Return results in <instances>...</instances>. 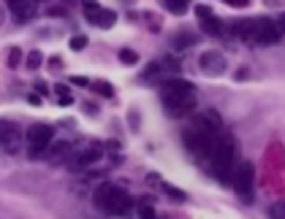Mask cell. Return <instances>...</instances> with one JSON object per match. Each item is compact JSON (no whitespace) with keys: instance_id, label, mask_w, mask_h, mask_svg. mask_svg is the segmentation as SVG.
I'll list each match as a JSON object with an SVG mask.
<instances>
[{"instance_id":"cell-17","label":"cell","mask_w":285,"mask_h":219,"mask_svg":"<svg viewBox=\"0 0 285 219\" xmlns=\"http://www.w3.org/2000/svg\"><path fill=\"white\" fill-rule=\"evenodd\" d=\"M171 14H185L187 11V0H160Z\"/></svg>"},{"instance_id":"cell-25","label":"cell","mask_w":285,"mask_h":219,"mask_svg":"<svg viewBox=\"0 0 285 219\" xmlns=\"http://www.w3.org/2000/svg\"><path fill=\"white\" fill-rule=\"evenodd\" d=\"M68 46H71V49H73V52H79V49H84V46H87V35H73Z\"/></svg>"},{"instance_id":"cell-30","label":"cell","mask_w":285,"mask_h":219,"mask_svg":"<svg viewBox=\"0 0 285 219\" xmlns=\"http://www.w3.org/2000/svg\"><path fill=\"white\" fill-rule=\"evenodd\" d=\"M71 103H73L71 95H60V106H71Z\"/></svg>"},{"instance_id":"cell-31","label":"cell","mask_w":285,"mask_h":219,"mask_svg":"<svg viewBox=\"0 0 285 219\" xmlns=\"http://www.w3.org/2000/svg\"><path fill=\"white\" fill-rule=\"evenodd\" d=\"M60 65H63V62H60V57H52V60H49V68H54V71L60 68Z\"/></svg>"},{"instance_id":"cell-35","label":"cell","mask_w":285,"mask_h":219,"mask_svg":"<svg viewBox=\"0 0 285 219\" xmlns=\"http://www.w3.org/2000/svg\"><path fill=\"white\" fill-rule=\"evenodd\" d=\"M0 22H3V14H0Z\"/></svg>"},{"instance_id":"cell-23","label":"cell","mask_w":285,"mask_h":219,"mask_svg":"<svg viewBox=\"0 0 285 219\" xmlns=\"http://www.w3.org/2000/svg\"><path fill=\"white\" fill-rule=\"evenodd\" d=\"M196 41H198V38H193V35H177L174 46H177V49H182V46H193Z\"/></svg>"},{"instance_id":"cell-12","label":"cell","mask_w":285,"mask_h":219,"mask_svg":"<svg viewBox=\"0 0 285 219\" xmlns=\"http://www.w3.org/2000/svg\"><path fill=\"white\" fill-rule=\"evenodd\" d=\"M98 160H101V149H98V146H90L87 151H82V155L76 157L73 168H87V165H92V163H98Z\"/></svg>"},{"instance_id":"cell-26","label":"cell","mask_w":285,"mask_h":219,"mask_svg":"<svg viewBox=\"0 0 285 219\" xmlns=\"http://www.w3.org/2000/svg\"><path fill=\"white\" fill-rule=\"evenodd\" d=\"M163 189H166V195H171V198H174V201H185V192H179L177 187H168V184H166Z\"/></svg>"},{"instance_id":"cell-5","label":"cell","mask_w":285,"mask_h":219,"mask_svg":"<svg viewBox=\"0 0 285 219\" xmlns=\"http://www.w3.org/2000/svg\"><path fill=\"white\" fill-rule=\"evenodd\" d=\"M52 138H54V130L49 125H33L27 130V144H30V157L35 155H44L46 149L52 146Z\"/></svg>"},{"instance_id":"cell-8","label":"cell","mask_w":285,"mask_h":219,"mask_svg":"<svg viewBox=\"0 0 285 219\" xmlns=\"http://www.w3.org/2000/svg\"><path fill=\"white\" fill-rule=\"evenodd\" d=\"M84 14H87V19L95 25V27H103V30H109V27H114V22H117V16H114V11H109V8H101L95 6L92 0H84Z\"/></svg>"},{"instance_id":"cell-19","label":"cell","mask_w":285,"mask_h":219,"mask_svg":"<svg viewBox=\"0 0 285 219\" xmlns=\"http://www.w3.org/2000/svg\"><path fill=\"white\" fill-rule=\"evenodd\" d=\"M117 57H120V62H122V65H136V62H139V54L133 52V49H120Z\"/></svg>"},{"instance_id":"cell-33","label":"cell","mask_w":285,"mask_h":219,"mask_svg":"<svg viewBox=\"0 0 285 219\" xmlns=\"http://www.w3.org/2000/svg\"><path fill=\"white\" fill-rule=\"evenodd\" d=\"M236 79L244 81V79H247V68H239V71H236Z\"/></svg>"},{"instance_id":"cell-18","label":"cell","mask_w":285,"mask_h":219,"mask_svg":"<svg viewBox=\"0 0 285 219\" xmlns=\"http://www.w3.org/2000/svg\"><path fill=\"white\" fill-rule=\"evenodd\" d=\"M19 60H22V49H19V46H11L8 54H6V65H8V68H16Z\"/></svg>"},{"instance_id":"cell-14","label":"cell","mask_w":285,"mask_h":219,"mask_svg":"<svg viewBox=\"0 0 285 219\" xmlns=\"http://www.w3.org/2000/svg\"><path fill=\"white\" fill-rule=\"evenodd\" d=\"M234 33L239 35L242 41H253V19H242V22H236Z\"/></svg>"},{"instance_id":"cell-6","label":"cell","mask_w":285,"mask_h":219,"mask_svg":"<svg viewBox=\"0 0 285 219\" xmlns=\"http://www.w3.org/2000/svg\"><path fill=\"white\" fill-rule=\"evenodd\" d=\"M282 30L277 27V22H272V19H253V41L255 43H277L280 41Z\"/></svg>"},{"instance_id":"cell-32","label":"cell","mask_w":285,"mask_h":219,"mask_svg":"<svg viewBox=\"0 0 285 219\" xmlns=\"http://www.w3.org/2000/svg\"><path fill=\"white\" fill-rule=\"evenodd\" d=\"M54 92H57V98H60V95H68V87H63V84H57V87H54Z\"/></svg>"},{"instance_id":"cell-2","label":"cell","mask_w":285,"mask_h":219,"mask_svg":"<svg viewBox=\"0 0 285 219\" xmlns=\"http://www.w3.org/2000/svg\"><path fill=\"white\" fill-rule=\"evenodd\" d=\"M95 206L101 208V211L106 214H128L133 208V198L125 192V189L114 187V184H101L98 189H95Z\"/></svg>"},{"instance_id":"cell-21","label":"cell","mask_w":285,"mask_h":219,"mask_svg":"<svg viewBox=\"0 0 285 219\" xmlns=\"http://www.w3.org/2000/svg\"><path fill=\"white\" fill-rule=\"evenodd\" d=\"M95 92L103 95V98H111V95H114V87H111L109 81H95Z\"/></svg>"},{"instance_id":"cell-27","label":"cell","mask_w":285,"mask_h":219,"mask_svg":"<svg viewBox=\"0 0 285 219\" xmlns=\"http://www.w3.org/2000/svg\"><path fill=\"white\" fill-rule=\"evenodd\" d=\"M196 14H198V19H209V16H215L209 6H196Z\"/></svg>"},{"instance_id":"cell-28","label":"cell","mask_w":285,"mask_h":219,"mask_svg":"<svg viewBox=\"0 0 285 219\" xmlns=\"http://www.w3.org/2000/svg\"><path fill=\"white\" fill-rule=\"evenodd\" d=\"M225 3H228V6H236V8H244L250 0H225Z\"/></svg>"},{"instance_id":"cell-29","label":"cell","mask_w":285,"mask_h":219,"mask_svg":"<svg viewBox=\"0 0 285 219\" xmlns=\"http://www.w3.org/2000/svg\"><path fill=\"white\" fill-rule=\"evenodd\" d=\"M71 81H73V84H79V87H87V84H90L87 79H84V76H73Z\"/></svg>"},{"instance_id":"cell-7","label":"cell","mask_w":285,"mask_h":219,"mask_svg":"<svg viewBox=\"0 0 285 219\" xmlns=\"http://www.w3.org/2000/svg\"><path fill=\"white\" fill-rule=\"evenodd\" d=\"M185 146L193 151V155H209L215 146V133H206V130H187L185 133Z\"/></svg>"},{"instance_id":"cell-3","label":"cell","mask_w":285,"mask_h":219,"mask_svg":"<svg viewBox=\"0 0 285 219\" xmlns=\"http://www.w3.org/2000/svg\"><path fill=\"white\" fill-rule=\"evenodd\" d=\"M236 157V144L231 138H215V146L209 151V163H212V173L217 179L231 176V165Z\"/></svg>"},{"instance_id":"cell-22","label":"cell","mask_w":285,"mask_h":219,"mask_svg":"<svg viewBox=\"0 0 285 219\" xmlns=\"http://www.w3.org/2000/svg\"><path fill=\"white\" fill-rule=\"evenodd\" d=\"M139 216H141V219H158V216H155V208H152L149 203H144V201L139 203Z\"/></svg>"},{"instance_id":"cell-34","label":"cell","mask_w":285,"mask_h":219,"mask_svg":"<svg viewBox=\"0 0 285 219\" xmlns=\"http://www.w3.org/2000/svg\"><path fill=\"white\" fill-rule=\"evenodd\" d=\"M277 27H280V30H282V33H285V14H282V16H280V22H277Z\"/></svg>"},{"instance_id":"cell-20","label":"cell","mask_w":285,"mask_h":219,"mask_svg":"<svg viewBox=\"0 0 285 219\" xmlns=\"http://www.w3.org/2000/svg\"><path fill=\"white\" fill-rule=\"evenodd\" d=\"M269 219H285V201H277V203H272L269 206Z\"/></svg>"},{"instance_id":"cell-1","label":"cell","mask_w":285,"mask_h":219,"mask_svg":"<svg viewBox=\"0 0 285 219\" xmlns=\"http://www.w3.org/2000/svg\"><path fill=\"white\" fill-rule=\"evenodd\" d=\"M163 95V106L174 114V117H179V114H185L196 106V87L190 81H182V79H166L163 81V90H160Z\"/></svg>"},{"instance_id":"cell-16","label":"cell","mask_w":285,"mask_h":219,"mask_svg":"<svg viewBox=\"0 0 285 219\" xmlns=\"http://www.w3.org/2000/svg\"><path fill=\"white\" fill-rule=\"evenodd\" d=\"M201 27H204L209 35H223V22H220V19H215V16L201 19Z\"/></svg>"},{"instance_id":"cell-15","label":"cell","mask_w":285,"mask_h":219,"mask_svg":"<svg viewBox=\"0 0 285 219\" xmlns=\"http://www.w3.org/2000/svg\"><path fill=\"white\" fill-rule=\"evenodd\" d=\"M71 155V144H65V141H60V144H57L52 151H49V160L52 163H63L65 157Z\"/></svg>"},{"instance_id":"cell-10","label":"cell","mask_w":285,"mask_h":219,"mask_svg":"<svg viewBox=\"0 0 285 219\" xmlns=\"http://www.w3.org/2000/svg\"><path fill=\"white\" fill-rule=\"evenodd\" d=\"M19 141H22L19 127L11 125V122H0V146H3L6 151H16L19 149Z\"/></svg>"},{"instance_id":"cell-24","label":"cell","mask_w":285,"mask_h":219,"mask_svg":"<svg viewBox=\"0 0 285 219\" xmlns=\"http://www.w3.org/2000/svg\"><path fill=\"white\" fill-rule=\"evenodd\" d=\"M41 62H44L41 52H30V54H27V68H30V71H35V68H38V65H41Z\"/></svg>"},{"instance_id":"cell-13","label":"cell","mask_w":285,"mask_h":219,"mask_svg":"<svg viewBox=\"0 0 285 219\" xmlns=\"http://www.w3.org/2000/svg\"><path fill=\"white\" fill-rule=\"evenodd\" d=\"M166 65L163 62H152V65H147V71L141 73V81L144 84H155L158 79H160V71H163Z\"/></svg>"},{"instance_id":"cell-11","label":"cell","mask_w":285,"mask_h":219,"mask_svg":"<svg viewBox=\"0 0 285 219\" xmlns=\"http://www.w3.org/2000/svg\"><path fill=\"white\" fill-rule=\"evenodd\" d=\"M8 8H11L16 22H30V19L35 16V3L33 0H8Z\"/></svg>"},{"instance_id":"cell-9","label":"cell","mask_w":285,"mask_h":219,"mask_svg":"<svg viewBox=\"0 0 285 219\" xmlns=\"http://www.w3.org/2000/svg\"><path fill=\"white\" fill-rule=\"evenodd\" d=\"M198 68L209 76H220V73H225V57L220 52H204L198 57Z\"/></svg>"},{"instance_id":"cell-4","label":"cell","mask_w":285,"mask_h":219,"mask_svg":"<svg viewBox=\"0 0 285 219\" xmlns=\"http://www.w3.org/2000/svg\"><path fill=\"white\" fill-rule=\"evenodd\" d=\"M253 179H255L253 163H239L231 173V184L236 189V195L244 198V201H250V195H253Z\"/></svg>"}]
</instances>
